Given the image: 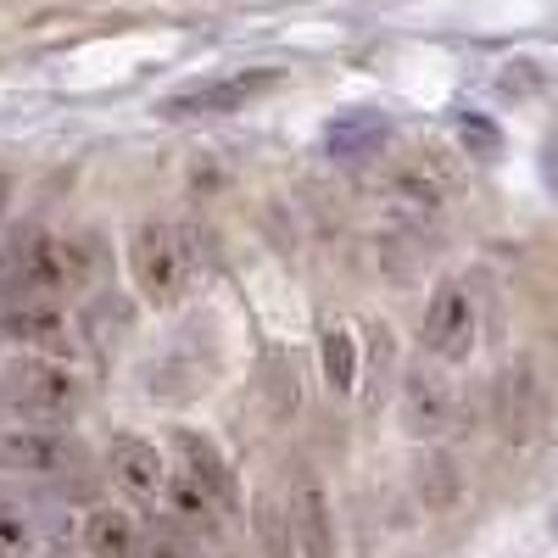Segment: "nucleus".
<instances>
[{
	"mask_svg": "<svg viewBox=\"0 0 558 558\" xmlns=\"http://www.w3.org/2000/svg\"><path fill=\"white\" fill-rule=\"evenodd\" d=\"M129 268H134V286L151 307H179L196 286V246L179 223L146 218L129 241Z\"/></svg>",
	"mask_w": 558,
	"mask_h": 558,
	"instance_id": "nucleus-1",
	"label": "nucleus"
},
{
	"mask_svg": "<svg viewBox=\"0 0 558 558\" xmlns=\"http://www.w3.org/2000/svg\"><path fill=\"white\" fill-rule=\"evenodd\" d=\"M173 475H168V492L162 502L173 508L179 520H218L235 508V486H229V470L207 436L196 430H173Z\"/></svg>",
	"mask_w": 558,
	"mask_h": 558,
	"instance_id": "nucleus-2",
	"label": "nucleus"
},
{
	"mask_svg": "<svg viewBox=\"0 0 558 558\" xmlns=\"http://www.w3.org/2000/svg\"><path fill=\"white\" fill-rule=\"evenodd\" d=\"M89 279H96V252L73 235L34 229L12 252V291L17 296H68V291H84Z\"/></svg>",
	"mask_w": 558,
	"mask_h": 558,
	"instance_id": "nucleus-3",
	"label": "nucleus"
},
{
	"mask_svg": "<svg viewBox=\"0 0 558 558\" xmlns=\"http://www.w3.org/2000/svg\"><path fill=\"white\" fill-rule=\"evenodd\" d=\"M0 397H7V408L17 413V418H28V425H68V418L78 413V402H84V386H78V375L62 363V357H39V352H28L23 363H12L7 368V386H0Z\"/></svg>",
	"mask_w": 558,
	"mask_h": 558,
	"instance_id": "nucleus-4",
	"label": "nucleus"
},
{
	"mask_svg": "<svg viewBox=\"0 0 558 558\" xmlns=\"http://www.w3.org/2000/svg\"><path fill=\"white\" fill-rule=\"evenodd\" d=\"M279 84L274 68H246V73H218V78H202V84H184L173 96L157 101V118L168 123H184V118H229V112H246L257 96Z\"/></svg>",
	"mask_w": 558,
	"mask_h": 558,
	"instance_id": "nucleus-5",
	"label": "nucleus"
},
{
	"mask_svg": "<svg viewBox=\"0 0 558 558\" xmlns=\"http://www.w3.org/2000/svg\"><path fill=\"white\" fill-rule=\"evenodd\" d=\"M475 330H481L475 291L463 279H441L430 296V313H425V352L441 363H463L475 352Z\"/></svg>",
	"mask_w": 558,
	"mask_h": 558,
	"instance_id": "nucleus-6",
	"label": "nucleus"
},
{
	"mask_svg": "<svg viewBox=\"0 0 558 558\" xmlns=\"http://www.w3.org/2000/svg\"><path fill=\"white\" fill-rule=\"evenodd\" d=\"M23 352H39V357H73V324L62 313V296H17L0 318Z\"/></svg>",
	"mask_w": 558,
	"mask_h": 558,
	"instance_id": "nucleus-7",
	"label": "nucleus"
},
{
	"mask_svg": "<svg viewBox=\"0 0 558 558\" xmlns=\"http://www.w3.org/2000/svg\"><path fill=\"white\" fill-rule=\"evenodd\" d=\"M78 452L51 425H0V470L12 475H68Z\"/></svg>",
	"mask_w": 558,
	"mask_h": 558,
	"instance_id": "nucleus-8",
	"label": "nucleus"
},
{
	"mask_svg": "<svg viewBox=\"0 0 558 558\" xmlns=\"http://www.w3.org/2000/svg\"><path fill=\"white\" fill-rule=\"evenodd\" d=\"M402 425L413 436H447L458 425V386L441 375V368L418 363L402 380Z\"/></svg>",
	"mask_w": 558,
	"mask_h": 558,
	"instance_id": "nucleus-9",
	"label": "nucleus"
},
{
	"mask_svg": "<svg viewBox=\"0 0 558 558\" xmlns=\"http://www.w3.org/2000/svg\"><path fill=\"white\" fill-rule=\"evenodd\" d=\"M107 470H112V486L134 502H162L168 492V475H173V463L151 447V441H140V436H118L107 447Z\"/></svg>",
	"mask_w": 558,
	"mask_h": 558,
	"instance_id": "nucleus-10",
	"label": "nucleus"
},
{
	"mask_svg": "<svg viewBox=\"0 0 558 558\" xmlns=\"http://www.w3.org/2000/svg\"><path fill=\"white\" fill-rule=\"evenodd\" d=\"M286 547L291 553H307V558H324V553L336 547L330 502H324V486L313 475H296L291 481V497H286Z\"/></svg>",
	"mask_w": 558,
	"mask_h": 558,
	"instance_id": "nucleus-11",
	"label": "nucleus"
},
{
	"mask_svg": "<svg viewBox=\"0 0 558 558\" xmlns=\"http://www.w3.org/2000/svg\"><path fill=\"white\" fill-rule=\"evenodd\" d=\"M380 207L397 223H436L441 207H447V179L441 173H425V168H402V173L386 179Z\"/></svg>",
	"mask_w": 558,
	"mask_h": 558,
	"instance_id": "nucleus-12",
	"label": "nucleus"
},
{
	"mask_svg": "<svg viewBox=\"0 0 558 558\" xmlns=\"http://www.w3.org/2000/svg\"><path fill=\"white\" fill-rule=\"evenodd\" d=\"M386 134H391V123L380 112H347V118L330 123L324 146H330V157H341V162H357V157H375L386 146Z\"/></svg>",
	"mask_w": 558,
	"mask_h": 558,
	"instance_id": "nucleus-13",
	"label": "nucleus"
},
{
	"mask_svg": "<svg viewBox=\"0 0 558 558\" xmlns=\"http://www.w3.org/2000/svg\"><path fill=\"white\" fill-rule=\"evenodd\" d=\"M89 553H140L146 547V531L134 525V514L123 508H96V514H84V536H78Z\"/></svg>",
	"mask_w": 558,
	"mask_h": 558,
	"instance_id": "nucleus-14",
	"label": "nucleus"
},
{
	"mask_svg": "<svg viewBox=\"0 0 558 558\" xmlns=\"http://www.w3.org/2000/svg\"><path fill=\"white\" fill-rule=\"evenodd\" d=\"M324 380H330V391L357 386V341H352L347 324H330V330H324Z\"/></svg>",
	"mask_w": 558,
	"mask_h": 558,
	"instance_id": "nucleus-15",
	"label": "nucleus"
},
{
	"mask_svg": "<svg viewBox=\"0 0 558 558\" xmlns=\"http://www.w3.org/2000/svg\"><path fill=\"white\" fill-rule=\"evenodd\" d=\"M458 140H463L470 151H481V157H497V146H502L497 129H492L486 118H463V123H458Z\"/></svg>",
	"mask_w": 558,
	"mask_h": 558,
	"instance_id": "nucleus-16",
	"label": "nucleus"
},
{
	"mask_svg": "<svg viewBox=\"0 0 558 558\" xmlns=\"http://www.w3.org/2000/svg\"><path fill=\"white\" fill-rule=\"evenodd\" d=\"M542 173H547V184H553V196H558V129L547 134V146H542Z\"/></svg>",
	"mask_w": 558,
	"mask_h": 558,
	"instance_id": "nucleus-17",
	"label": "nucleus"
},
{
	"mask_svg": "<svg viewBox=\"0 0 558 558\" xmlns=\"http://www.w3.org/2000/svg\"><path fill=\"white\" fill-rule=\"evenodd\" d=\"M0 213H7V179H0Z\"/></svg>",
	"mask_w": 558,
	"mask_h": 558,
	"instance_id": "nucleus-18",
	"label": "nucleus"
},
{
	"mask_svg": "<svg viewBox=\"0 0 558 558\" xmlns=\"http://www.w3.org/2000/svg\"><path fill=\"white\" fill-rule=\"evenodd\" d=\"M553 531H558V508H553Z\"/></svg>",
	"mask_w": 558,
	"mask_h": 558,
	"instance_id": "nucleus-19",
	"label": "nucleus"
}]
</instances>
